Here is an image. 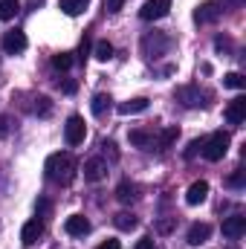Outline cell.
Returning a JSON list of instances; mask_svg holds the SVG:
<instances>
[{"mask_svg": "<svg viewBox=\"0 0 246 249\" xmlns=\"http://www.w3.org/2000/svg\"><path fill=\"white\" fill-rule=\"evenodd\" d=\"M44 171H47V180H50V183H55V186H70V183L75 180V174H78V162H75V157H72L70 151H58V154H53V157L47 160Z\"/></svg>", "mask_w": 246, "mask_h": 249, "instance_id": "obj_1", "label": "cell"}, {"mask_svg": "<svg viewBox=\"0 0 246 249\" xmlns=\"http://www.w3.org/2000/svg\"><path fill=\"white\" fill-rule=\"evenodd\" d=\"M229 142H232V139H229V133H226V130H214L211 136H206V139H203V151H200V154H203L209 162H217V160H223V157H226Z\"/></svg>", "mask_w": 246, "mask_h": 249, "instance_id": "obj_2", "label": "cell"}, {"mask_svg": "<svg viewBox=\"0 0 246 249\" xmlns=\"http://www.w3.org/2000/svg\"><path fill=\"white\" fill-rule=\"evenodd\" d=\"M171 50V38L165 35V32H148L145 38H142V53L148 55V58H159V55H165Z\"/></svg>", "mask_w": 246, "mask_h": 249, "instance_id": "obj_3", "label": "cell"}, {"mask_svg": "<svg viewBox=\"0 0 246 249\" xmlns=\"http://www.w3.org/2000/svg\"><path fill=\"white\" fill-rule=\"evenodd\" d=\"M174 99H177L183 107H203V105H206V102H203L206 93H203L197 84H183V87H177V90H174Z\"/></svg>", "mask_w": 246, "mask_h": 249, "instance_id": "obj_4", "label": "cell"}, {"mask_svg": "<svg viewBox=\"0 0 246 249\" xmlns=\"http://www.w3.org/2000/svg\"><path fill=\"white\" fill-rule=\"evenodd\" d=\"M84 136H87V124H84V119H81V116H70L67 124H64V139H67V145H81Z\"/></svg>", "mask_w": 246, "mask_h": 249, "instance_id": "obj_5", "label": "cell"}, {"mask_svg": "<svg viewBox=\"0 0 246 249\" xmlns=\"http://www.w3.org/2000/svg\"><path fill=\"white\" fill-rule=\"evenodd\" d=\"M220 15H223V6L214 3V0H206V3H200L194 9V20L197 23H214V20H220Z\"/></svg>", "mask_w": 246, "mask_h": 249, "instance_id": "obj_6", "label": "cell"}, {"mask_svg": "<svg viewBox=\"0 0 246 249\" xmlns=\"http://www.w3.org/2000/svg\"><path fill=\"white\" fill-rule=\"evenodd\" d=\"M171 12V0H148L142 9H139V18L142 20H159Z\"/></svg>", "mask_w": 246, "mask_h": 249, "instance_id": "obj_7", "label": "cell"}, {"mask_svg": "<svg viewBox=\"0 0 246 249\" xmlns=\"http://www.w3.org/2000/svg\"><path fill=\"white\" fill-rule=\"evenodd\" d=\"M3 53H9V55H18V53H23L26 50V35L20 32V29H12V32H6L3 35Z\"/></svg>", "mask_w": 246, "mask_h": 249, "instance_id": "obj_8", "label": "cell"}, {"mask_svg": "<svg viewBox=\"0 0 246 249\" xmlns=\"http://www.w3.org/2000/svg\"><path fill=\"white\" fill-rule=\"evenodd\" d=\"M105 177H107V160L93 157V160H87V162H84V180L99 183V180H105Z\"/></svg>", "mask_w": 246, "mask_h": 249, "instance_id": "obj_9", "label": "cell"}, {"mask_svg": "<svg viewBox=\"0 0 246 249\" xmlns=\"http://www.w3.org/2000/svg\"><path fill=\"white\" fill-rule=\"evenodd\" d=\"M223 235H226L229 241L244 238L246 235V217L244 214H232V217H226V220H223Z\"/></svg>", "mask_w": 246, "mask_h": 249, "instance_id": "obj_10", "label": "cell"}, {"mask_svg": "<svg viewBox=\"0 0 246 249\" xmlns=\"http://www.w3.org/2000/svg\"><path fill=\"white\" fill-rule=\"evenodd\" d=\"M223 116H226V122H229V124H244V119H246V99H244V96L232 99V102L226 105Z\"/></svg>", "mask_w": 246, "mask_h": 249, "instance_id": "obj_11", "label": "cell"}, {"mask_svg": "<svg viewBox=\"0 0 246 249\" xmlns=\"http://www.w3.org/2000/svg\"><path fill=\"white\" fill-rule=\"evenodd\" d=\"M127 139H130V145H136V148H142V151H154L157 133H154V130H145V127H136V130L127 133Z\"/></svg>", "mask_w": 246, "mask_h": 249, "instance_id": "obj_12", "label": "cell"}, {"mask_svg": "<svg viewBox=\"0 0 246 249\" xmlns=\"http://www.w3.org/2000/svg\"><path fill=\"white\" fill-rule=\"evenodd\" d=\"M64 229H67L70 238H84V235L90 232V220H87L84 214H72V217H67Z\"/></svg>", "mask_w": 246, "mask_h": 249, "instance_id": "obj_13", "label": "cell"}, {"mask_svg": "<svg viewBox=\"0 0 246 249\" xmlns=\"http://www.w3.org/2000/svg\"><path fill=\"white\" fill-rule=\"evenodd\" d=\"M41 235H44V220H29V223H23V229H20V241L26 244V247H32V244H38L41 241Z\"/></svg>", "mask_w": 246, "mask_h": 249, "instance_id": "obj_14", "label": "cell"}, {"mask_svg": "<svg viewBox=\"0 0 246 249\" xmlns=\"http://www.w3.org/2000/svg\"><path fill=\"white\" fill-rule=\"evenodd\" d=\"M206 197H209V183H206V180L191 183L188 191H185V203H188V206H200V203H206Z\"/></svg>", "mask_w": 246, "mask_h": 249, "instance_id": "obj_15", "label": "cell"}, {"mask_svg": "<svg viewBox=\"0 0 246 249\" xmlns=\"http://www.w3.org/2000/svg\"><path fill=\"white\" fill-rule=\"evenodd\" d=\"M177 136H180V127H177V124H171V127H165V130H159V133H157L154 148H157V151H168V148L177 142Z\"/></svg>", "mask_w": 246, "mask_h": 249, "instance_id": "obj_16", "label": "cell"}, {"mask_svg": "<svg viewBox=\"0 0 246 249\" xmlns=\"http://www.w3.org/2000/svg\"><path fill=\"white\" fill-rule=\"evenodd\" d=\"M211 238V226L209 223H194L191 229H188V235H185V241L191 244V247H200V244H206Z\"/></svg>", "mask_w": 246, "mask_h": 249, "instance_id": "obj_17", "label": "cell"}, {"mask_svg": "<svg viewBox=\"0 0 246 249\" xmlns=\"http://www.w3.org/2000/svg\"><path fill=\"white\" fill-rule=\"evenodd\" d=\"M116 200L124 203V206H127V203H136V200H139V186L130 183V180L119 183V186H116Z\"/></svg>", "mask_w": 246, "mask_h": 249, "instance_id": "obj_18", "label": "cell"}, {"mask_svg": "<svg viewBox=\"0 0 246 249\" xmlns=\"http://www.w3.org/2000/svg\"><path fill=\"white\" fill-rule=\"evenodd\" d=\"M110 102H113V99H110L107 93H96V96H93V105H90V107H93V116H96V119H105V116L110 113V107H113Z\"/></svg>", "mask_w": 246, "mask_h": 249, "instance_id": "obj_19", "label": "cell"}, {"mask_svg": "<svg viewBox=\"0 0 246 249\" xmlns=\"http://www.w3.org/2000/svg\"><path fill=\"white\" fill-rule=\"evenodd\" d=\"M145 110H148V99H130V102H122V105H119V113H122V116L145 113Z\"/></svg>", "mask_w": 246, "mask_h": 249, "instance_id": "obj_20", "label": "cell"}, {"mask_svg": "<svg viewBox=\"0 0 246 249\" xmlns=\"http://www.w3.org/2000/svg\"><path fill=\"white\" fill-rule=\"evenodd\" d=\"M113 226H116L119 232H130V229H136V214H130V212H119V214L113 217Z\"/></svg>", "mask_w": 246, "mask_h": 249, "instance_id": "obj_21", "label": "cell"}, {"mask_svg": "<svg viewBox=\"0 0 246 249\" xmlns=\"http://www.w3.org/2000/svg\"><path fill=\"white\" fill-rule=\"evenodd\" d=\"M93 58H96V61H110V58H113V44H110V41H99V44H96V47H93Z\"/></svg>", "mask_w": 246, "mask_h": 249, "instance_id": "obj_22", "label": "cell"}, {"mask_svg": "<svg viewBox=\"0 0 246 249\" xmlns=\"http://www.w3.org/2000/svg\"><path fill=\"white\" fill-rule=\"evenodd\" d=\"M87 3H90V0H61V12L70 15V18H75V15H81V12L87 9Z\"/></svg>", "mask_w": 246, "mask_h": 249, "instance_id": "obj_23", "label": "cell"}, {"mask_svg": "<svg viewBox=\"0 0 246 249\" xmlns=\"http://www.w3.org/2000/svg\"><path fill=\"white\" fill-rule=\"evenodd\" d=\"M18 12H20L18 0H0V20H12Z\"/></svg>", "mask_w": 246, "mask_h": 249, "instance_id": "obj_24", "label": "cell"}, {"mask_svg": "<svg viewBox=\"0 0 246 249\" xmlns=\"http://www.w3.org/2000/svg\"><path fill=\"white\" fill-rule=\"evenodd\" d=\"M32 113H35V116H50V113H53V102H50L47 96H38L35 105H32Z\"/></svg>", "mask_w": 246, "mask_h": 249, "instance_id": "obj_25", "label": "cell"}, {"mask_svg": "<svg viewBox=\"0 0 246 249\" xmlns=\"http://www.w3.org/2000/svg\"><path fill=\"white\" fill-rule=\"evenodd\" d=\"M223 84H226V87H232V90H244L246 78L241 75V72H226V75H223Z\"/></svg>", "mask_w": 246, "mask_h": 249, "instance_id": "obj_26", "label": "cell"}, {"mask_svg": "<svg viewBox=\"0 0 246 249\" xmlns=\"http://www.w3.org/2000/svg\"><path fill=\"white\" fill-rule=\"evenodd\" d=\"M53 67H55V70H70V67H72V55H70V53H58V55H53Z\"/></svg>", "mask_w": 246, "mask_h": 249, "instance_id": "obj_27", "label": "cell"}, {"mask_svg": "<svg viewBox=\"0 0 246 249\" xmlns=\"http://www.w3.org/2000/svg\"><path fill=\"white\" fill-rule=\"evenodd\" d=\"M174 226H177V217H162V220H157V232H159V235H171Z\"/></svg>", "mask_w": 246, "mask_h": 249, "instance_id": "obj_28", "label": "cell"}, {"mask_svg": "<svg viewBox=\"0 0 246 249\" xmlns=\"http://www.w3.org/2000/svg\"><path fill=\"white\" fill-rule=\"evenodd\" d=\"M244 177H246V171H244V168H238V171H235V174H232L226 183H229L232 188H241V186H244Z\"/></svg>", "mask_w": 246, "mask_h": 249, "instance_id": "obj_29", "label": "cell"}, {"mask_svg": "<svg viewBox=\"0 0 246 249\" xmlns=\"http://www.w3.org/2000/svg\"><path fill=\"white\" fill-rule=\"evenodd\" d=\"M102 151H105V157H110V162H116V160H119V151H116V145H113V142H102Z\"/></svg>", "mask_w": 246, "mask_h": 249, "instance_id": "obj_30", "label": "cell"}, {"mask_svg": "<svg viewBox=\"0 0 246 249\" xmlns=\"http://www.w3.org/2000/svg\"><path fill=\"white\" fill-rule=\"evenodd\" d=\"M9 133H12V119L3 113V116H0V139H6Z\"/></svg>", "mask_w": 246, "mask_h": 249, "instance_id": "obj_31", "label": "cell"}, {"mask_svg": "<svg viewBox=\"0 0 246 249\" xmlns=\"http://www.w3.org/2000/svg\"><path fill=\"white\" fill-rule=\"evenodd\" d=\"M200 151H203V139H194V142H191V145H188V151H185V157H188V160H191V157H197V154H200Z\"/></svg>", "mask_w": 246, "mask_h": 249, "instance_id": "obj_32", "label": "cell"}, {"mask_svg": "<svg viewBox=\"0 0 246 249\" xmlns=\"http://www.w3.org/2000/svg\"><path fill=\"white\" fill-rule=\"evenodd\" d=\"M87 55H90V41L84 38V41H81V47H78V61H84Z\"/></svg>", "mask_w": 246, "mask_h": 249, "instance_id": "obj_33", "label": "cell"}, {"mask_svg": "<svg viewBox=\"0 0 246 249\" xmlns=\"http://www.w3.org/2000/svg\"><path fill=\"white\" fill-rule=\"evenodd\" d=\"M61 90H64V93H67V96H72V93L78 90V84H75L72 78H67V81H64V84H61Z\"/></svg>", "mask_w": 246, "mask_h": 249, "instance_id": "obj_34", "label": "cell"}, {"mask_svg": "<svg viewBox=\"0 0 246 249\" xmlns=\"http://www.w3.org/2000/svg\"><path fill=\"white\" fill-rule=\"evenodd\" d=\"M96 249H122V244H119L116 238H107L105 244H99V247H96Z\"/></svg>", "mask_w": 246, "mask_h": 249, "instance_id": "obj_35", "label": "cell"}, {"mask_svg": "<svg viewBox=\"0 0 246 249\" xmlns=\"http://www.w3.org/2000/svg\"><path fill=\"white\" fill-rule=\"evenodd\" d=\"M122 3H124V0H105V9H107V12H119V9H122Z\"/></svg>", "mask_w": 246, "mask_h": 249, "instance_id": "obj_36", "label": "cell"}, {"mask_svg": "<svg viewBox=\"0 0 246 249\" xmlns=\"http://www.w3.org/2000/svg\"><path fill=\"white\" fill-rule=\"evenodd\" d=\"M214 47H217V50H226V53H229V50H232V41H229V38H217V41H214Z\"/></svg>", "mask_w": 246, "mask_h": 249, "instance_id": "obj_37", "label": "cell"}, {"mask_svg": "<svg viewBox=\"0 0 246 249\" xmlns=\"http://www.w3.org/2000/svg\"><path fill=\"white\" fill-rule=\"evenodd\" d=\"M136 249H154V241H151V238H142V241L136 244Z\"/></svg>", "mask_w": 246, "mask_h": 249, "instance_id": "obj_38", "label": "cell"}, {"mask_svg": "<svg viewBox=\"0 0 246 249\" xmlns=\"http://www.w3.org/2000/svg\"><path fill=\"white\" fill-rule=\"evenodd\" d=\"M41 3H44V0H29V6H32V9H38Z\"/></svg>", "mask_w": 246, "mask_h": 249, "instance_id": "obj_39", "label": "cell"}]
</instances>
